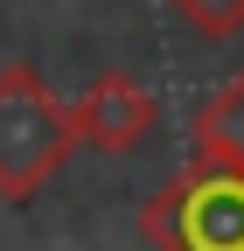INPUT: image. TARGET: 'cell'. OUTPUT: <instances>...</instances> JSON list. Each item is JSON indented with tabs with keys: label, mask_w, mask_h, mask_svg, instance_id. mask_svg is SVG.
I'll use <instances>...</instances> for the list:
<instances>
[{
	"label": "cell",
	"mask_w": 244,
	"mask_h": 251,
	"mask_svg": "<svg viewBox=\"0 0 244 251\" xmlns=\"http://www.w3.org/2000/svg\"><path fill=\"white\" fill-rule=\"evenodd\" d=\"M77 112L35 63H0V202H28L77 153Z\"/></svg>",
	"instance_id": "obj_1"
},
{
	"label": "cell",
	"mask_w": 244,
	"mask_h": 251,
	"mask_svg": "<svg viewBox=\"0 0 244 251\" xmlns=\"http://www.w3.org/2000/svg\"><path fill=\"white\" fill-rule=\"evenodd\" d=\"M140 230L154 251H244V168L195 161L140 209Z\"/></svg>",
	"instance_id": "obj_2"
},
{
	"label": "cell",
	"mask_w": 244,
	"mask_h": 251,
	"mask_svg": "<svg viewBox=\"0 0 244 251\" xmlns=\"http://www.w3.org/2000/svg\"><path fill=\"white\" fill-rule=\"evenodd\" d=\"M70 112H77V140L98 147V153H133L146 133H154V119H161L154 91H146L133 70H105V77H91L77 98H70Z\"/></svg>",
	"instance_id": "obj_3"
},
{
	"label": "cell",
	"mask_w": 244,
	"mask_h": 251,
	"mask_svg": "<svg viewBox=\"0 0 244 251\" xmlns=\"http://www.w3.org/2000/svg\"><path fill=\"white\" fill-rule=\"evenodd\" d=\"M195 161L209 168H244V77L209 91L195 112Z\"/></svg>",
	"instance_id": "obj_4"
},
{
	"label": "cell",
	"mask_w": 244,
	"mask_h": 251,
	"mask_svg": "<svg viewBox=\"0 0 244 251\" xmlns=\"http://www.w3.org/2000/svg\"><path fill=\"white\" fill-rule=\"evenodd\" d=\"M181 28H195L202 42H237L244 35V0H168Z\"/></svg>",
	"instance_id": "obj_5"
}]
</instances>
